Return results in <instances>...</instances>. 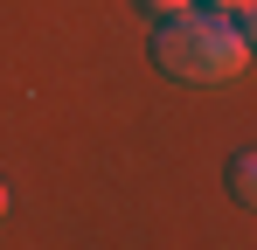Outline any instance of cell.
I'll list each match as a JSON object with an SVG mask.
<instances>
[{
  "mask_svg": "<svg viewBox=\"0 0 257 250\" xmlns=\"http://www.w3.org/2000/svg\"><path fill=\"white\" fill-rule=\"evenodd\" d=\"M153 56H160V70L174 83H229L243 77V63H250V42L243 28L222 14V7H181L160 21V35H153Z\"/></svg>",
  "mask_w": 257,
  "mask_h": 250,
  "instance_id": "cell-1",
  "label": "cell"
},
{
  "mask_svg": "<svg viewBox=\"0 0 257 250\" xmlns=\"http://www.w3.org/2000/svg\"><path fill=\"white\" fill-rule=\"evenodd\" d=\"M229 195H236L243 208H257V146H250V153H236V160H229Z\"/></svg>",
  "mask_w": 257,
  "mask_h": 250,
  "instance_id": "cell-2",
  "label": "cell"
},
{
  "mask_svg": "<svg viewBox=\"0 0 257 250\" xmlns=\"http://www.w3.org/2000/svg\"><path fill=\"white\" fill-rule=\"evenodd\" d=\"M181 7H195V0H139V14H160V21H167V14H181Z\"/></svg>",
  "mask_w": 257,
  "mask_h": 250,
  "instance_id": "cell-3",
  "label": "cell"
},
{
  "mask_svg": "<svg viewBox=\"0 0 257 250\" xmlns=\"http://www.w3.org/2000/svg\"><path fill=\"white\" fill-rule=\"evenodd\" d=\"M236 14H243V21H236V28H243V42H250V49H257V0H243Z\"/></svg>",
  "mask_w": 257,
  "mask_h": 250,
  "instance_id": "cell-4",
  "label": "cell"
},
{
  "mask_svg": "<svg viewBox=\"0 0 257 250\" xmlns=\"http://www.w3.org/2000/svg\"><path fill=\"white\" fill-rule=\"evenodd\" d=\"M202 7H222V14H236V7H243V0H202Z\"/></svg>",
  "mask_w": 257,
  "mask_h": 250,
  "instance_id": "cell-5",
  "label": "cell"
},
{
  "mask_svg": "<svg viewBox=\"0 0 257 250\" xmlns=\"http://www.w3.org/2000/svg\"><path fill=\"white\" fill-rule=\"evenodd\" d=\"M0 215H7V181H0Z\"/></svg>",
  "mask_w": 257,
  "mask_h": 250,
  "instance_id": "cell-6",
  "label": "cell"
}]
</instances>
